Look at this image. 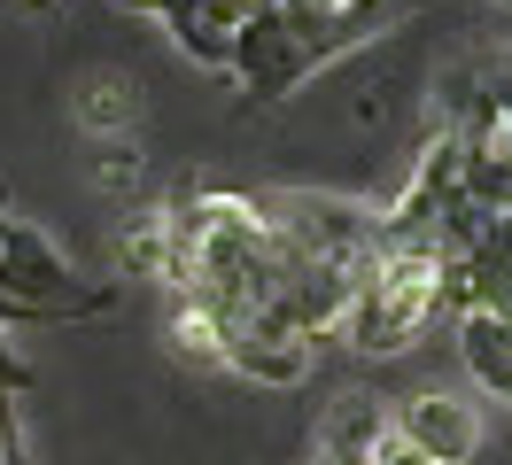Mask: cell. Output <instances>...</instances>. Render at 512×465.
<instances>
[{
    "mask_svg": "<svg viewBox=\"0 0 512 465\" xmlns=\"http://www.w3.org/2000/svg\"><path fill=\"white\" fill-rule=\"evenodd\" d=\"M365 465H427V458H419V450H404L396 434H381V442H373V458H365Z\"/></svg>",
    "mask_w": 512,
    "mask_h": 465,
    "instance_id": "7",
    "label": "cell"
},
{
    "mask_svg": "<svg viewBox=\"0 0 512 465\" xmlns=\"http://www.w3.org/2000/svg\"><path fill=\"white\" fill-rule=\"evenodd\" d=\"M435 310H443V256L381 233L373 256H365V272H357V287H350V303H342L334 334L350 341L357 357H396V349H412V334Z\"/></svg>",
    "mask_w": 512,
    "mask_h": 465,
    "instance_id": "1",
    "label": "cell"
},
{
    "mask_svg": "<svg viewBox=\"0 0 512 465\" xmlns=\"http://www.w3.org/2000/svg\"><path fill=\"white\" fill-rule=\"evenodd\" d=\"M497 8H512V0H497Z\"/></svg>",
    "mask_w": 512,
    "mask_h": 465,
    "instance_id": "10",
    "label": "cell"
},
{
    "mask_svg": "<svg viewBox=\"0 0 512 465\" xmlns=\"http://www.w3.org/2000/svg\"><path fill=\"white\" fill-rule=\"evenodd\" d=\"M481 86H489V101H497V124L512 132V55L481 62Z\"/></svg>",
    "mask_w": 512,
    "mask_h": 465,
    "instance_id": "6",
    "label": "cell"
},
{
    "mask_svg": "<svg viewBox=\"0 0 512 465\" xmlns=\"http://www.w3.org/2000/svg\"><path fill=\"white\" fill-rule=\"evenodd\" d=\"M0 295L39 310V318H55V326L109 310V287H101V279H78V264L16 210H0Z\"/></svg>",
    "mask_w": 512,
    "mask_h": 465,
    "instance_id": "2",
    "label": "cell"
},
{
    "mask_svg": "<svg viewBox=\"0 0 512 465\" xmlns=\"http://www.w3.org/2000/svg\"><path fill=\"white\" fill-rule=\"evenodd\" d=\"M0 465H24V458H0Z\"/></svg>",
    "mask_w": 512,
    "mask_h": 465,
    "instance_id": "9",
    "label": "cell"
},
{
    "mask_svg": "<svg viewBox=\"0 0 512 465\" xmlns=\"http://www.w3.org/2000/svg\"><path fill=\"white\" fill-rule=\"evenodd\" d=\"M163 16V31H171V47L187 62H202V70H225L233 62V39H241V24H249L256 8H272V0H148Z\"/></svg>",
    "mask_w": 512,
    "mask_h": 465,
    "instance_id": "4",
    "label": "cell"
},
{
    "mask_svg": "<svg viewBox=\"0 0 512 465\" xmlns=\"http://www.w3.org/2000/svg\"><path fill=\"white\" fill-rule=\"evenodd\" d=\"M458 357H466V372H474L481 396L512 403V326L481 318V310H458Z\"/></svg>",
    "mask_w": 512,
    "mask_h": 465,
    "instance_id": "5",
    "label": "cell"
},
{
    "mask_svg": "<svg viewBox=\"0 0 512 465\" xmlns=\"http://www.w3.org/2000/svg\"><path fill=\"white\" fill-rule=\"evenodd\" d=\"M388 411V434L419 450L427 465H474L481 450V411L466 396H450V388H412V396L381 403Z\"/></svg>",
    "mask_w": 512,
    "mask_h": 465,
    "instance_id": "3",
    "label": "cell"
},
{
    "mask_svg": "<svg viewBox=\"0 0 512 465\" xmlns=\"http://www.w3.org/2000/svg\"><path fill=\"white\" fill-rule=\"evenodd\" d=\"M8 326H55V318H39V310H24V303L0 295V334H8Z\"/></svg>",
    "mask_w": 512,
    "mask_h": 465,
    "instance_id": "8",
    "label": "cell"
}]
</instances>
